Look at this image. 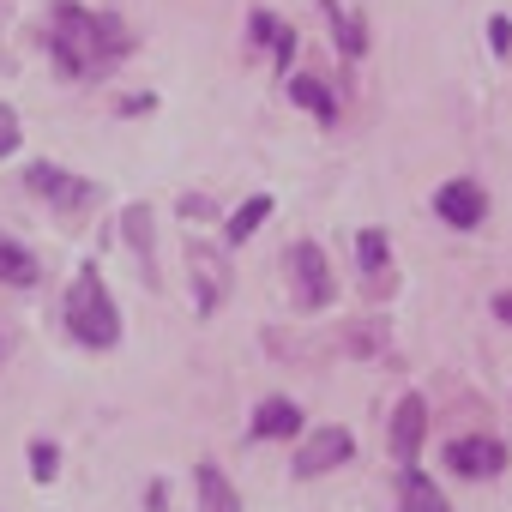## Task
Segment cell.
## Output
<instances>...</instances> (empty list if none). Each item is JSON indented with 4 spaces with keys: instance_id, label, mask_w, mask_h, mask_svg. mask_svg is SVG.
I'll use <instances>...</instances> for the list:
<instances>
[{
    "instance_id": "1",
    "label": "cell",
    "mask_w": 512,
    "mask_h": 512,
    "mask_svg": "<svg viewBox=\"0 0 512 512\" xmlns=\"http://www.w3.org/2000/svg\"><path fill=\"white\" fill-rule=\"evenodd\" d=\"M49 49H55V67L67 79H91V73L115 67L133 49V37L115 19L85 13V7H73V0H61V7H55V31H49Z\"/></svg>"
},
{
    "instance_id": "2",
    "label": "cell",
    "mask_w": 512,
    "mask_h": 512,
    "mask_svg": "<svg viewBox=\"0 0 512 512\" xmlns=\"http://www.w3.org/2000/svg\"><path fill=\"white\" fill-rule=\"evenodd\" d=\"M67 332H73L79 344H91V350H109V344L121 338V314H115V302H109L97 266H79V278L67 284Z\"/></svg>"
},
{
    "instance_id": "3",
    "label": "cell",
    "mask_w": 512,
    "mask_h": 512,
    "mask_svg": "<svg viewBox=\"0 0 512 512\" xmlns=\"http://www.w3.org/2000/svg\"><path fill=\"white\" fill-rule=\"evenodd\" d=\"M350 458H356V434L350 428H314L302 440V452H296V476H326V470H338Z\"/></svg>"
},
{
    "instance_id": "4",
    "label": "cell",
    "mask_w": 512,
    "mask_h": 512,
    "mask_svg": "<svg viewBox=\"0 0 512 512\" xmlns=\"http://www.w3.org/2000/svg\"><path fill=\"white\" fill-rule=\"evenodd\" d=\"M290 272H296L302 308H326V302L338 296V284H332V272H326V253H320L314 241H296V247H290Z\"/></svg>"
},
{
    "instance_id": "5",
    "label": "cell",
    "mask_w": 512,
    "mask_h": 512,
    "mask_svg": "<svg viewBox=\"0 0 512 512\" xmlns=\"http://www.w3.org/2000/svg\"><path fill=\"white\" fill-rule=\"evenodd\" d=\"M422 434H428V404L410 392V398H398V410H392V428H386V446H392V464H398V470H410V464H416V452H422Z\"/></svg>"
},
{
    "instance_id": "6",
    "label": "cell",
    "mask_w": 512,
    "mask_h": 512,
    "mask_svg": "<svg viewBox=\"0 0 512 512\" xmlns=\"http://www.w3.org/2000/svg\"><path fill=\"white\" fill-rule=\"evenodd\" d=\"M446 464H452L458 476L482 482V476H500V470H506V446H500L494 434H464V440L446 446Z\"/></svg>"
},
{
    "instance_id": "7",
    "label": "cell",
    "mask_w": 512,
    "mask_h": 512,
    "mask_svg": "<svg viewBox=\"0 0 512 512\" xmlns=\"http://www.w3.org/2000/svg\"><path fill=\"white\" fill-rule=\"evenodd\" d=\"M434 211H440L452 229H476V223L488 217V193H482L476 181H446V187L434 193Z\"/></svg>"
},
{
    "instance_id": "8",
    "label": "cell",
    "mask_w": 512,
    "mask_h": 512,
    "mask_svg": "<svg viewBox=\"0 0 512 512\" xmlns=\"http://www.w3.org/2000/svg\"><path fill=\"white\" fill-rule=\"evenodd\" d=\"M43 199H55V205H91V187L79 181V175H67V169H55V163H31V175H25Z\"/></svg>"
},
{
    "instance_id": "9",
    "label": "cell",
    "mask_w": 512,
    "mask_h": 512,
    "mask_svg": "<svg viewBox=\"0 0 512 512\" xmlns=\"http://www.w3.org/2000/svg\"><path fill=\"white\" fill-rule=\"evenodd\" d=\"M290 434H302V404L266 398L260 410H253V440H290Z\"/></svg>"
},
{
    "instance_id": "10",
    "label": "cell",
    "mask_w": 512,
    "mask_h": 512,
    "mask_svg": "<svg viewBox=\"0 0 512 512\" xmlns=\"http://www.w3.org/2000/svg\"><path fill=\"white\" fill-rule=\"evenodd\" d=\"M398 512H452V506H446V494L410 464V470H398Z\"/></svg>"
},
{
    "instance_id": "11",
    "label": "cell",
    "mask_w": 512,
    "mask_h": 512,
    "mask_svg": "<svg viewBox=\"0 0 512 512\" xmlns=\"http://www.w3.org/2000/svg\"><path fill=\"white\" fill-rule=\"evenodd\" d=\"M43 272H37V253L19 247L13 235H0V284H13V290H31Z\"/></svg>"
},
{
    "instance_id": "12",
    "label": "cell",
    "mask_w": 512,
    "mask_h": 512,
    "mask_svg": "<svg viewBox=\"0 0 512 512\" xmlns=\"http://www.w3.org/2000/svg\"><path fill=\"white\" fill-rule=\"evenodd\" d=\"M199 512H241V494H235V482L217 470V464H199Z\"/></svg>"
},
{
    "instance_id": "13",
    "label": "cell",
    "mask_w": 512,
    "mask_h": 512,
    "mask_svg": "<svg viewBox=\"0 0 512 512\" xmlns=\"http://www.w3.org/2000/svg\"><path fill=\"white\" fill-rule=\"evenodd\" d=\"M290 97H296V103H302L320 127H332V121H338V103H332V91H326L314 73H296V79H290Z\"/></svg>"
},
{
    "instance_id": "14",
    "label": "cell",
    "mask_w": 512,
    "mask_h": 512,
    "mask_svg": "<svg viewBox=\"0 0 512 512\" xmlns=\"http://www.w3.org/2000/svg\"><path fill=\"white\" fill-rule=\"evenodd\" d=\"M253 37H260V43H272L278 67H290V55H296V37H290V25H284V19H272V13H253Z\"/></svg>"
},
{
    "instance_id": "15",
    "label": "cell",
    "mask_w": 512,
    "mask_h": 512,
    "mask_svg": "<svg viewBox=\"0 0 512 512\" xmlns=\"http://www.w3.org/2000/svg\"><path fill=\"white\" fill-rule=\"evenodd\" d=\"M356 253H362L368 284L380 290V284H386V235H380V229H362V235H356Z\"/></svg>"
},
{
    "instance_id": "16",
    "label": "cell",
    "mask_w": 512,
    "mask_h": 512,
    "mask_svg": "<svg viewBox=\"0 0 512 512\" xmlns=\"http://www.w3.org/2000/svg\"><path fill=\"white\" fill-rule=\"evenodd\" d=\"M266 217H272V199H266V193H260V199H247V205H241V211L229 217V241H247V235L260 229Z\"/></svg>"
},
{
    "instance_id": "17",
    "label": "cell",
    "mask_w": 512,
    "mask_h": 512,
    "mask_svg": "<svg viewBox=\"0 0 512 512\" xmlns=\"http://www.w3.org/2000/svg\"><path fill=\"white\" fill-rule=\"evenodd\" d=\"M320 7H326V19H332V31H338V49H344V55H362V31H356V19H344L338 0H320Z\"/></svg>"
},
{
    "instance_id": "18",
    "label": "cell",
    "mask_w": 512,
    "mask_h": 512,
    "mask_svg": "<svg viewBox=\"0 0 512 512\" xmlns=\"http://www.w3.org/2000/svg\"><path fill=\"white\" fill-rule=\"evenodd\" d=\"M31 470H37V482H55L61 458H55V446H49V440H37V446H31Z\"/></svg>"
},
{
    "instance_id": "19",
    "label": "cell",
    "mask_w": 512,
    "mask_h": 512,
    "mask_svg": "<svg viewBox=\"0 0 512 512\" xmlns=\"http://www.w3.org/2000/svg\"><path fill=\"white\" fill-rule=\"evenodd\" d=\"M13 151H19V115L0 103V157H13Z\"/></svg>"
},
{
    "instance_id": "20",
    "label": "cell",
    "mask_w": 512,
    "mask_h": 512,
    "mask_svg": "<svg viewBox=\"0 0 512 512\" xmlns=\"http://www.w3.org/2000/svg\"><path fill=\"white\" fill-rule=\"evenodd\" d=\"M488 49H494V55L512 49V19H488Z\"/></svg>"
},
{
    "instance_id": "21",
    "label": "cell",
    "mask_w": 512,
    "mask_h": 512,
    "mask_svg": "<svg viewBox=\"0 0 512 512\" xmlns=\"http://www.w3.org/2000/svg\"><path fill=\"white\" fill-rule=\"evenodd\" d=\"M494 320H506V326H512V290H500V296H494Z\"/></svg>"
}]
</instances>
